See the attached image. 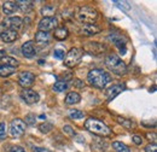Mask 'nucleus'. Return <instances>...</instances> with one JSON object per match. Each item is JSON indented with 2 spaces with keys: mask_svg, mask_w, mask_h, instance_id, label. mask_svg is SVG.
Returning a JSON list of instances; mask_svg holds the SVG:
<instances>
[{
  "mask_svg": "<svg viewBox=\"0 0 157 152\" xmlns=\"http://www.w3.org/2000/svg\"><path fill=\"white\" fill-rule=\"evenodd\" d=\"M111 76L109 72H105L102 69H93L87 74V81L91 86H93L99 90L105 88V86L110 82Z\"/></svg>",
  "mask_w": 157,
  "mask_h": 152,
  "instance_id": "f257e3e1",
  "label": "nucleus"
},
{
  "mask_svg": "<svg viewBox=\"0 0 157 152\" xmlns=\"http://www.w3.org/2000/svg\"><path fill=\"white\" fill-rule=\"evenodd\" d=\"M85 128L91 133L97 134V135H102V136H109L111 134L110 128L105 123H103L102 121L93 118V117L87 118V121L85 122Z\"/></svg>",
  "mask_w": 157,
  "mask_h": 152,
  "instance_id": "f03ea898",
  "label": "nucleus"
},
{
  "mask_svg": "<svg viewBox=\"0 0 157 152\" xmlns=\"http://www.w3.org/2000/svg\"><path fill=\"white\" fill-rule=\"evenodd\" d=\"M104 63H105L107 68L112 71L114 74L119 75V76H122L127 72V67L125 64V62L121 60L119 57H117L116 54H108L105 57V59H104Z\"/></svg>",
  "mask_w": 157,
  "mask_h": 152,
  "instance_id": "7ed1b4c3",
  "label": "nucleus"
},
{
  "mask_svg": "<svg viewBox=\"0 0 157 152\" xmlns=\"http://www.w3.org/2000/svg\"><path fill=\"white\" fill-rule=\"evenodd\" d=\"M76 18L85 24L93 23L98 18V11L91 6H81L76 14Z\"/></svg>",
  "mask_w": 157,
  "mask_h": 152,
  "instance_id": "20e7f679",
  "label": "nucleus"
},
{
  "mask_svg": "<svg viewBox=\"0 0 157 152\" xmlns=\"http://www.w3.org/2000/svg\"><path fill=\"white\" fill-rule=\"evenodd\" d=\"M82 58V52L81 49H78L76 47L70 48V51L68 53H65V58H64V65L68 68H74L76 67L78 63H80Z\"/></svg>",
  "mask_w": 157,
  "mask_h": 152,
  "instance_id": "39448f33",
  "label": "nucleus"
},
{
  "mask_svg": "<svg viewBox=\"0 0 157 152\" xmlns=\"http://www.w3.org/2000/svg\"><path fill=\"white\" fill-rule=\"evenodd\" d=\"M25 124L24 121H22L21 118H15L12 120L10 123V134L14 138H18L22 136L25 132Z\"/></svg>",
  "mask_w": 157,
  "mask_h": 152,
  "instance_id": "423d86ee",
  "label": "nucleus"
},
{
  "mask_svg": "<svg viewBox=\"0 0 157 152\" xmlns=\"http://www.w3.org/2000/svg\"><path fill=\"white\" fill-rule=\"evenodd\" d=\"M109 40L112 41V44L121 51V54L126 53V45H127V39L120 33H111L109 35Z\"/></svg>",
  "mask_w": 157,
  "mask_h": 152,
  "instance_id": "0eeeda50",
  "label": "nucleus"
},
{
  "mask_svg": "<svg viewBox=\"0 0 157 152\" xmlns=\"http://www.w3.org/2000/svg\"><path fill=\"white\" fill-rule=\"evenodd\" d=\"M35 82V76L30 71H22L18 76V85L23 87L24 90H28Z\"/></svg>",
  "mask_w": 157,
  "mask_h": 152,
  "instance_id": "6e6552de",
  "label": "nucleus"
},
{
  "mask_svg": "<svg viewBox=\"0 0 157 152\" xmlns=\"http://www.w3.org/2000/svg\"><path fill=\"white\" fill-rule=\"evenodd\" d=\"M57 24H58V22H57V19L55 17H45V18H42L40 22H39L37 28H39V30H40V32L48 33L50 30L56 29Z\"/></svg>",
  "mask_w": 157,
  "mask_h": 152,
  "instance_id": "1a4fd4ad",
  "label": "nucleus"
},
{
  "mask_svg": "<svg viewBox=\"0 0 157 152\" xmlns=\"http://www.w3.org/2000/svg\"><path fill=\"white\" fill-rule=\"evenodd\" d=\"M84 51H86L88 54L98 56V54L103 53L104 51H105V46L99 44V42H96V41H89V42H86L85 44Z\"/></svg>",
  "mask_w": 157,
  "mask_h": 152,
  "instance_id": "9d476101",
  "label": "nucleus"
},
{
  "mask_svg": "<svg viewBox=\"0 0 157 152\" xmlns=\"http://www.w3.org/2000/svg\"><path fill=\"white\" fill-rule=\"evenodd\" d=\"M21 98H22V100L24 101L25 104L32 105V104H36L37 103L39 99H40V95H39L35 91H33V90H23L22 93H21Z\"/></svg>",
  "mask_w": 157,
  "mask_h": 152,
  "instance_id": "9b49d317",
  "label": "nucleus"
},
{
  "mask_svg": "<svg viewBox=\"0 0 157 152\" xmlns=\"http://www.w3.org/2000/svg\"><path fill=\"white\" fill-rule=\"evenodd\" d=\"M22 23H23V19L21 17H7L4 19L3 22V25L5 28L10 29V30H18L21 27H22Z\"/></svg>",
  "mask_w": 157,
  "mask_h": 152,
  "instance_id": "f8f14e48",
  "label": "nucleus"
},
{
  "mask_svg": "<svg viewBox=\"0 0 157 152\" xmlns=\"http://www.w3.org/2000/svg\"><path fill=\"white\" fill-rule=\"evenodd\" d=\"M123 90H125V85L123 83H116V85H112L111 87H109L107 90V92H105L108 101H111L115 97L119 95Z\"/></svg>",
  "mask_w": 157,
  "mask_h": 152,
  "instance_id": "ddd939ff",
  "label": "nucleus"
},
{
  "mask_svg": "<svg viewBox=\"0 0 157 152\" xmlns=\"http://www.w3.org/2000/svg\"><path fill=\"white\" fill-rule=\"evenodd\" d=\"M100 32V28L98 27L97 24H93V23H89V24H84L81 27V30L80 33L85 36H92V35H96Z\"/></svg>",
  "mask_w": 157,
  "mask_h": 152,
  "instance_id": "4468645a",
  "label": "nucleus"
},
{
  "mask_svg": "<svg viewBox=\"0 0 157 152\" xmlns=\"http://www.w3.org/2000/svg\"><path fill=\"white\" fill-rule=\"evenodd\" d=\"M22 53L25 58H33L36 52H35V48H34V44L32 41H27L22 45Z\"/></svg>",
  "mask_w": 157,
  "mask_h": 152,
  "instance_id": "2eb2a0df",
  "label": "nucleus"
},
{
  "mask_svg": "<svg viewBox=\"0 0 157 152\" xmlns=\"http://www.w3.org/2000/svg\"><path fill=\"white\" fill-rule=\"evenodd\" d=\"M0 37H1V40L4 42H14L17 40L18 37V33L16 30H10V29H6L1 33V35H0Z\"/></svg>",
  "mask_w": 157,
  "mask_h": 152,
  "instance_id": "dca6fc26",
  "label": "nucleus"
},
{
  "mask_svg": "<svg viewBox=\"0 0 157 152\" xmlns=\"http://www.w3.org/2000/svg\"><path fill=\"white\" fill-rule=\"evenodd\" d=\"M35 41L39 45H47L50 42V34L46 32H36L35 33Z\"/></svg>",
  "mask_w": 157,
  "mask_h": 152,
  "instance_id": "f3484780",
  "label": "nucleus"
},
{
  "mask_svg": "<svg viewBox=\"0 0 157 152\" xmlns=\"http://www.w3.org/2000/svg\"><path fill=\"white\" fill-rule=\"evenodd\" d=\"M18 10L17 4L15 1H5L3 4V11L5 15H12Z\"/></svg>",
  "mask_w": 157,
  "mask_h": 152,
  "instance_id": "a211bd4d",
  "label": "nucleus"
},
{
  "mask_svg": "<svg viewBox=\"0 0 157 152\" xmlns=\"http://www.w3.org/2000/svg\"><path fill=\"white\" fill-rule=\"evenodd\" d=\"M81 101V95L78 94L77 92H69L65 97V103L68 105H71V104H77Z\"/></svg>",
  "mask_w": 157,
  "mask_h": 152,
  "instance_id": "6ab92c4d",
  "label": "nucleus"
},
{
  "mask_svg": "<svg viewBox=\"0 0 157 152\" xmlns=\"http://www.w3.org/2000/svg\"><path fill=\"white\" fill-rule=\"evenodd\" d=\"M40 14L44 16V18H45V17H53L55 14H56V6L47 4V5H45V6L41 7Z\"/></svg>",
  "mask_w": 157,
  "mask_h": 152,
  "instance_id": "aec40b11",
  "label": "nucleus"
},
{
  "mask_svg": "<svg viewBox=\"0 0 157 152\" xmlns=\"http://www.w3.org/2000/svg\"><path fill=\"white\" fill-rule=\"evenodd\" d=\"M55 39L57 40H65L69 35V32L65 27H58L55 29Z\"/></svg>",
  "mask_w": 157,
  "mask_h": 152,
  "instance_id": "412c9836",
  "label": "nucleus"
},
{
  "mask_svg": "<svg viewBox=\"0 0 157 152\" xmlns=\"http://www.w3.org/2000/svg\"><path fill=\"white\" fill-rule=\"evenodd\" d=\"M15 72H16V68L7 67V65H0V76L1 77H7V76H11Z\"/></svg>",
  "mask_w": 157,
  "mask_h": 152,
  "instance_id": "4be33fe9",
  "label": "nucleus"
},
{
  "mask_svg": "<svg viewBox=\"0 0 157 152\" xmlns=\"http://www.w3.org/2000/svg\"><path fill=\"white\" fill-rule=\"evenodd\" d=\"M112 147L116 152H130V150L128 148L127 145L120 143V141H114L112 143Z\"/></svg>",
  "mask_w": 157,
  "mask_h": 152,
  "instance_id": "5701e85b",
  "label": "nucleus"
},
{
  "mask_svg": "<svg viewBox=\"0 0 157 152\" xmlns=\"http://www.w3.org/2000/svg\"><path fill=\"white\" fill-rule=\"evenodd\" d=\"M1 60L4 63V65H7V67L17 68V65H18V60L15 59V58H12V57H4Z\"/></svg>",
  "mask_w": 157,
  "mask_h": 152,
  "instance_id": "b1692460",
  "label": "nucleus"
},
{
  "mask_svg": "<svg viewBox=\"0 0 157 152\" xmlns=\"http://www.w3.org/2000/svg\"><path fill=\"white\" fill-rule=\"evenodd\" d=\"M17 7L21 9L23 12H28L32 7H33V3L32 1H17Z\"/></svg>",
  "mask_w": 157,
  "mask_h": 152,
  "instance_id": "393cba45",
  "label": "nucleus"
},
{
  "mask_svg": "<svg viewBox=\"0 0 157 152\" xmlns=\"http://www.w3.org/2000/svg\"><path fill=\"white\" fill-rule=\"evenodd\" d=\"M68 88V83L67 81H57L55 85H53V90L56 92H64L65 90Z\"/></svg>",
  "mask_w": 157,
  "mask_h": 152,
  "instance_id": "a878e982",
  "label": "nucleus"
},
{
  "mask_svg": "<svg viewBox=\"0 0 157 152\" xmlns=\"http://www.w3.org/2000/svg\"><path fill=\"white\" fill-rule=\"evenodd\" d=\"M52 129H53V124L50 123V122H44V123H41L40 125H39V130H40L41 133H45V134L50 133Z\"/></svg>",
  "mask_w": 157,
  "mask_h": 152,
  "instance_id": "bb28decb",
  "label": "nucleus"
},
{
  "mask_svg": "<svg viewBox=\"0 0 157 152\" xmlns=\"http://www.w3.org/2000/svg\"><path fill=\"white\" fill-rule=\"evenodd\" d=\"M84 116H85V113H84L82 111H80V110H75V109L69 110V117H70V118L78 120V118H82Z\"/></svg>",
  "mask_w": 157,
  "mask_h": 152,
  "instance_id": "cd10ccee",
  "label": "nucleus"
},
{
  "mask_svg": "<svg viewBox=\"0 0 157 152\" xmlns=\"http://www.w3.org/2000/svg\"><path fill=\"white\" fill-rule=\"evenodd\" d=\"M117 121H119L120 124H122L123 127H126V128H132V127H133V122L130 121V120L125 118V117L119 116V117H117Z\"/></svg>",
  "mask_w": 157,
  "mask_h": 152,
  "instance_id": "c85d7f7f",
  "label": "nucleus"
},
{
  "mask_svg": "<svg viewBox=\"0 0 157 152\" xmlns=\"http://www.w3.org/2000/svg\"><path fill=\"white\" fill-rule=\"evenodd\" d=\"M53 56L56 59H64L65 58V52L64 49H60V48H56L53 51Z\"/></svg>",
  "mask_w": 157,
  "mask_h": 152,
  "instance_id": "c756f323",
  "label": "nucleus"
},
{
  "mask_svg": "<svg viewBox=\"0 0 157 152\" xmlns=\"http://www.w3.org/2000/svg\"><path fill=\"white\" fill-rule=\"evenodd\" d=\"M35 120H36V118H35V115H34V113H28V115L25 116V120H24L25 122H24V123H25V124H29V125H33V124L35 123Z\"/></svg>",
  "mask_w": 157,
  "mask_h": 152,
  "instance_id": "7c9ffc66",
  "label": "nucleus"
},
{
  "mask_svg": "<svg viewBox=\"0 0 157 152\" xmlns=\"http://www.w3.org/2000/svg\"><path fill=\"white\" fill-rule=\"evenodd\" d=\"M6 135V125L4 122H0V139Z\"/></svg>",
  "mask_w": 157,
  "mask_h": 152,
  "instance_id": "2f4dec72",
  "label": "nucleus"
},
{
  "mask_svg": "<svg viewBox=\"0 0 157 152\" xmlns=\"http://www.w3.org/2000/svg\"><path fill=\"white\" fill-rule=\"evenodd\" d=\"M145 152H157V147H156V144H149L146 145L145 147Z\"/></svg>",
  "mask_w": 157,
  "mask_h": 152,
  "instance_id": "473e14b6",
  "label": "nucleus"
},
{
  "mask_svg": "<svg viewBox=\"0 0 157 152\" xmlns=\"http://www.w3.org/2000/svg\"><path fill=\"white\" fill-rule=\"evenodd\" d=\"M73 85H74L75 87H77V88H84V87H85V82L81 81V80H78V79H74Z\"/></svg>",
  "mask_w": 157,
  "mask_h": 152,
  "instance_id": "72a5a7b5",
  "label": "nucleus"
},
{
  "mask_svg": "<svg viewBox=\"0 0 157 152\" xmlns=\"http://www.w3.org/2000/svg\"><path fill=\"white\" fill-rule=\"evenodd\" d=\"M63 132L67 133V134H69V135H74V134H75V132L73 130V128H71L70 125H64V127H63Z\"/></svg>",
  "mask_w": 157,
  "mask_h": 152,
  "instance_id": "f704fd0d",
  "label": "nucleus"
},
{
  "mask_svg": "<svg viewBox=\"0 0 157 152\" xmlns=\"http://www.w3.org/2000/svg\"><path fill=\"white\" fill-rule=\"evenodd\" d=\"M132 140H133V143H134L135 145H141V143H143V139H141V136H139V135H133V136H132Z\"/></svg>",
  "mask_w": 157,
  "mask_h": 152,
  "instance_id": "c9c22d12",
  "label": "nucleus"
},
{
  "mask_svg": "<svg viewBox=\"0 0 157 152\" xmlns=\"http://www.w3.org/2000/svg\"><path fill=\"white\" fill-rule=\"evenodd\" d=\"M116 4H120V7H123L126 11H128V10H130V6L128 5V3H122V1H116Z\"/></svg>",
  "mask_w": 157,
  "mask_h": 152,
  "instance_id": "e433bc0d",
  "label": "nucleus"
},
{
  "mask_svg": "<svg viewBox=\"0 0 157 152\" xmlns=\"http://www.w3.org/2000/svg\"><path fill=\"white\" fill-rule=\"evenodd\" d=\"M11 152H25L21 146H14L12 147V150H11Z\"/></svg>",
  "mask_w": 157,
  "mask_h": 152,
  "instance_id": "4c0bfd02",
  "label": "nucleus"
},
{
  "mask_svg": "<svg viewBox=\"0 0 157 152\" xmlns=\"http://www.w3.org/2000/svg\"><path fill=\"white\" fill-rule=\"evenodd\" d=\"M34 152H52V151H50L47 148H44V147H35Z\"/></svg>",
  "mask_w": 157,
  "mask_h": 152,
  "instance_id": "58836bf2",
  "label": "nucleus"
},
{
  "mask_svg": "<svg viewBox=\"0 0 157 152\" xmlns=\"http://www.w3.org/2000/svg\"><path fill=\"white\" fill-rule=\"evenodd\" d=\"M146 136L150 139V140L152 139L153 141H156V134H155V133H148V134H146Z\"/></svg>",
  "mask_w": 157,
  "mask_h": 152,
  "instance_id": "ea45409f",
  "label": "nucleus"
},
{
  "mask_svg": "<svg viewBox=\"0 0 157 152\" xmlns=\"http://www.w3.org/2000/svg\"><path fill=\"white\" fill-rule=\"evenodd\" d=\"M4 57H5V52H4L3 49H0V60H1Z\"/></svg>",
  "mask_w": 157,
  "mask_h": 152,
  "instance_id": "a19ab883",
  "label": "nucleus"
},
{
  "mask_svg": "<svg viewBox=\"0 0 157 152\" xmlns=\"http://www.w3.org/2000/svg\"><path fill=\"white\" fill-rule=\"evenodd\" d=\"M40 118H41V120H46V116H45V115H41Z\"/></svg>",
  "mask_w": 157,
  "mask_h": 152,
  "instance_id": "79ce46f5",
  "label": "nucleus"
},
{
  "mask_svg": "<svg viewBox=\"0 0 157 152\" xmlns=\"http://www.w3.org/2000/svg\"><path fill=\"white\" fill-rule=\"evenodd\" d=\"M1 33H3V32H1V27H0V35H1Z\"/></svg>",
  "mask_w": 157,
  "mask_h": 152,
  "instance_id": "37998d69",
  "label": "nucleus"
}]
</instances>
